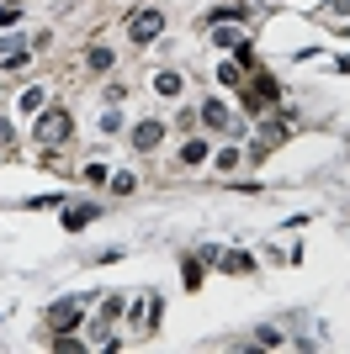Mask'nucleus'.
<instances>
[{"label": "nucleus", "mask_w": 350, "mask_h": 354, "mask_svg": "<svg viewBox=\"0 0 350 354\" xmlns=\"http://www.w3.org/2000/svg\"><path fill=\"white\" fill-rule=\"evenodd\" d=\"M64 138H69V117H64L59 106L43 111V117H37V143H43V148H59Z\"/></svg>", "instance_id": "1"}, {"label": "nucleus", "mask_w": 350, "mask_h": 354, "mask_svg": "<svg viewBox=\"0 0 350 354\" xmlns=\"http://www.w3.org/2000/svg\"><path fill=\"white\" fill-rule=\"evenodd\" d=\"M80 312H85V301H59V307H48V333H69V328L80 323Z\"/></svg>", "instance_id": "2"}, {"label": "nucleus", "mask_w": 350, "mask_h": 354, "mask_svg": "<svg viewBox=\"0 0 350 354\" xmlns=\"http://www.w3.org/2000/svg\"><path fill=\"white\" fill-rule=\"evenodd\" d=\"M128 32H133V43H154V37L165 32V16H159V11H138Z\"/></svg>", "instance_id": "3"}, {"label": "nucleus", "mask_w": 350, "mask_h": 354, "mask_svg": "<svg viewBox=\"0 0 350 354\" xmlns=\"http://www.w3.org/2000/svg\"><path fill=\"white\" fill-rule=\"evenodd\" d=\"M159 138H165V122H138V127H133V148H138V153L159 148Z\"/></svg>", "instance_id": "4"}, {"label": "nucleus", "mask_w": 350, "mask_h": 354, "mask_svg": "<svg viewBox=\"0 0 350 354\" xmlns=\"http://www.w3.org/2000/svg\"><path fill=\"white\" fill-rule=\"evenodd\" d=\"M250 101H255V106H260V101H276V80H271L265 69L255 74V85H250Z\"/></svg>", "instance_id": "5"}, {"label": "nucleus", "mask_w": 350, "mask_h": 354, "mask_svg": "<svg viewBox=\"0 0 350 354\" xmlns=\"http://www.w3.org/2000/svg\"><path fill=\"white\" fill-rule=\"evenodd\" d=\"M202 122H207V127H234V122H229V106H223V101H207V106H202Z\"/></svg>", "instance_id": "6"}, {"label": "nucleus", "mask_w": 350, "mask_h": 354, "mask_svg": "<svg viewBox=\"0 0 350 354\" xmlns=\"http://www.w3.org/2000/svg\"><path fill=\"white\" fill-rule=\"evenodd\" d=\"M154 90H159V95H181V74H175V69H159V74H154Z\"/></svg>", "instance_id": "7"}, {"label": "nucleus", "mask_w": 350, "mask_h": 354, "mask_svg": "<svg viewBox=\"0 0 350 354\" xmlns=\"http://www.w3.org/2000/svg\"><path fill=\"white\" fill-rule=\"evenodd\" d=\"M91 217H96V207H69V212H64V227H69V233H80Z\"/></svg>", "instance_id": "8"}, {"label": "nucleus", "mask_w": 350, "mask_h": 354, "mask_svg": "<svg viewBox=\"0 0 350 354\" xmlns=\"http://www.w3.org/2000/svg\"><path fill=\"white\" fill-rule=\"evenodd\" d=\"M213 43H218V48H239L244 37H239V32H234V27H213Z\"/></svg>", "instance_id": "9"}, {"label": "nucleus", "mask_w": 350, "mask_h": 354, "mask_svg": "<svg viewBox=\"0 0 350 354\" xmlns=\"http://www.w3.org/2000/svg\"><path fill=\"white\" fill-rule=\"evenodd\" d=\"M37 106H43V90H37V85L21 90V111H37Z\"/></svg>", "instance_id": "10"}, {"label": "nucleus", "mask_w": 350, "mask_h": 354, "mask_svg": "<svg viewBox=\"0 0 350 354\" xmlns=\"http://www.w3.org/2000/svg\"><path fill=\"white\" fill-rule=\"evenodd\" d=\"M91 69H112V48H91Z\"/></svg>", "instance_id": "11"}, {"label": "nucleus", "mask_w": 350, "mask_h": 354, "mask_svg": "<svg viewBox=\"0 0 350 354\" xmlns=\"http://www.w3.org/2000/svg\"><path fill=\"white\" fill-rule=\"evenodd\" d=\"M181 159H186V164H202V159H207V143H186Z\"/></svg>", "instance_id": "12"}, {"label": "nucleus", "mask_w": 350, "mask_h": 354, "mask_svg": "<svg viewBox=\"0 0 350 354\" xmlns=\"http://www.w3.org/2000/svg\"><path fill=\"white\" fill-rule=\"evenodd\" d=\"M11 21H16V6L6 0V6H0V27H11Z\"/></svg>", "instance_id": "13"}, {"label": "nucleus", "mask_w": 350, "mask_h": 354, "mask_svg": "<svg viewBox=\"0 0 350 354\" xmlns=\"http://www.w3.org/2000/svg\"><path fill=\"white\" fill-rule=\"evenodd\" d=\"M329 11H350V0H329Z\"/></svg>", "instance_id": "14"}, {"label": "nucleus", "mask_w": 350, "mask_h": 354, "mask_svg": "<svg viewBox=\"0 0 350 354\" xmlns=\"http://www.w3.org/2000/svg\"><path fill=\"white\" fill-rule=\"evenodd\" d=\"M11 6H21V0H11Z\"/></svg>", "instance_id": "15"}]
</instances>
